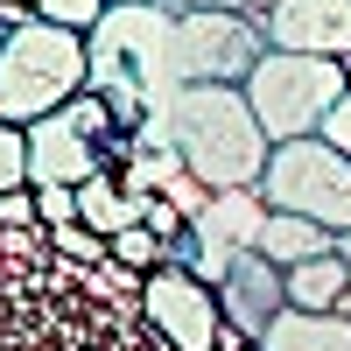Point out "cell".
Here are the masks:
<instances>
[{
  "label": "cell",
  "mask_w": 351,
  "mask_h": 351,
  "mask_svg": "<svg viewBox=\"0 0 351 351\" xmlns=\"http://www.w3.org/2000/svg\"><path fill=\"white\" fill-rule=\"evenodd\" d=\"M162 112H169L176 155H183L211 190H246V183L267 176L274 141L260 127L246 84H176V99Z\"/></svg>",
  "instance_id": "cell-1"
},
{
  "label": "cell",
  "mask_w": 351,
  "mask_h": 351,
  "mask_svg": "<svg viewBox=\"0 0 351 351\" xmlns=\"http://www.w3.org/2000/svg\"><path fill=\"white\" fill-rule=\"evenodd\" d=\"M84 84H92V43L77 28H56V21H21L8 28L0 43V120H43V112H64Z\"/></svg>",
  "instance_id": "cell-2"
},
{
  "label": "cell",
  "mask_w": 351,
  "mask_h": 351,
  "mask_svg": "<svg viewBox=\"0 0 351 351\" xmlns=\"http://www.w3.org/2000/svg\"><path fill=\"white\" fill-rule=\"evenodd\" d=\"M351 92L344 56H302V49H267L246 77V99L260 112L267 141H302L324 134V112Z\"/></svg>",
  "instance_id": "cell-3"
},
{
  "label": "cell",
  "mask_w": 351,
  "mask_h": 351,
  "mask_svg": "<svg viewBox=\"0 0 351 351\" xmlns=\"http://www.w3.org/2000/svg\"><path fill=\"white\" fill-rule=\"evenodd\" d=\"M267 49H274L267 21L246 8H176L169 77L176 84H246Z\"/></svg>",
  "instance_id": "cell-4"
},
{
  "label": "cell",
  "mask_w": 351,
  "mask_h": 351,
  "mask_svg": "<svg viewBox=\"0 0 351 351\" xmlns=\"http://www.w3.org/2000/svg\"><path fill=\"white\" fill-rule=\"evenodd\" d=\"M260 197L274 211H302L316 225L344 232L351 225V155L330 148L324 134H302V141H274L267 176H260Z\"/></svg>",
  "instance_id": "cell-5"
},
{
  "label": "cell",
  "mask_w": 351,
  "mask_h": 351,
  "mask_svg": "<svg viewBox=\"0 0 351 351\" xmlns=\"http://www.w3.org/2000/svg\"><path fill=\"white\" fill-rule=\"evenodd\" d=\"M141 316H148V330L176 351H218L225 344V309H218V288L162 260V267L141 281Z\"/></svg>",
  "instance_id": "cell-6"
},
{
  "label": "cell",
  "mask_w": 351,
  "mask_h": 351,
  "mask_svg": "<svg viewBox=\"0 0 351 351\" xmlns=\"http://www.w3.org/2000/svg\"><path fill=\"white\" fill-rule=\"evenodd\" d=\"M218 309H225V324H232V330L260 337V330H267L274 316L288 309V274H281L274 260L253 246V253H239V260H232V274L218 281Z\"/></svg>",
  "instance_id": "cell-7"
},
{
  "label": "cell",
  "mask_w": 351,
  "mask_h": 351,
  "mask_svg": "<svg viewBox=\"0 0 351 351\" xmlns=\"http://www.w3.org/2000/svg\"><path fill=\"white\" fill-rule=\"evenodd\" d=\"M99 141L84 134L71 112H43V120H28V183H84V176H99Z\"/></svg>",
  "instance_id": "cell-8"
},
{
  "label": "cell",
  "mask_w": 351,
  "mask_h": 351,
  "mask_svg": "<svg viewBox=\"0 0 351 351\" xmlns=\"http://www.w3.org/2000/svg\"><path fill=\"white\" fill-rule=\"evenodd\" d=\"M267 43L302 56H351V0H281L267 14Z\"/></svg>",
  "instance_id": "cell-9"
},
{
  "label": "cell",
  "mask_w": 351,
  "mask_h": 351,
  "mask_svg": "<svg viewBox=\"0 0 351 351\" xmlns=\"http://www.w3.org/2000/svg\"><path fill=\"white\" fill-rule=\"evenodd\" d=\"M253 344L260 351H351V316H337V309H295V302H288Z\"/></svg>",
  "instance_id": "cell-10"
},
{
  "label": "cell",
  "mask_w": 351,
  "mask_h": 351,
  "mask_svg": "<svg viewBox=\"0 0 351 351\" xmlns=\"http://www.w3.org/2000/svg\"><path fill=\"white\" fill-rule=\"evenodd\" d=\"M77 218L92 225V232H127V225H141V204L127 197V183H120V169H99V176H84L77 183Z\"/></svg>",
  "instance_id": "cell-11"
},
{
  "label": "cell",
  "mask_w": 351,
  "mask_h": 351,
  "mask_svg": "<svg viewBox=\"0 0 351 351\" xmlns=\"http://www.w3.org/2000/svg\"><path fill=\"white\" fill-rule=\"evenodd\" d=\"M330 239H337L330 225H316V218H302V211H274L267 232H260V253H267L274 267H295V260L330 253Z\"/></svg>",
  "instance_id": "cell-12"
},
{
  "label": "cell",
  "mask_w": 351,
  "mask_h": 351,
  "mask_svg": "<svg viewBox=\"0 0 351 351\" xmlns=\"http://www.w3.org/2000/svg\"><path fill=\"white\" fill-rule=\"evenodd\" d=\"M288 274V302L295 309H337V295H344V281H351V267L337 253H316V260H295V267H281Z\"/></svg>",
  "instance_id": "cell-13"
},
{
  "label": "cell",
  "mask_w": 351,
  "mask_h": 351,
  "mask_svg": "<svg viewBox=\"0 0 351 351\" xmlns=\"http://www.w3.org/2000/svg\"><path fill=\"white\" fill-rule=\"evenodd\" d=\"M43 239H49L56 253H64V260H84V267H106V260H112V239H106V232H92L84 218H71V225H49Z\"/></svg>",
  "instance_id": "cell-14"
},
{
  "label": "cell",
  "mask_w": 351,
  "mask_h": 351,
  "mask_svg": "<svg viewBox=\"0 0 351 351\" xmlns=\"http://www.w3.org/2000/svg\"><path fill=\"white\" fill-rule=\"evenodd\" d=\"M112 260H120V267H134V274H155L162 260H169V246L155 239L148 225H127V232H112Z\"/></svg>",
  "instance_id": "cell-15"
},
{
  "label": "cell",
  "mask_w": 351,
  "mask_h": 351,
  "mask_svg": "<svg viewBox=\"0 0 351 351\" xmlns=\"http://www.w3.org/2000/svg\"><path fill=\"white\" fill-rule=\"evenodd\" d=\"M106 8H112V0H36V14H43V21L77 28V36H92V28L106 21Z\"/></svg>",
  "instance_id": "cell-16"
},
{
  "label": "cell",
  "mask_w": 351,
  "mask_h": 351,
  "mask_svg": "<svg viewBox=\"0 0 351 351\" xmlns=\"http://www.w3.org/2000/svg\"><path fill=\"white\" fill-rule=\"evenodd\" d=\"M21 183H28V127L0 120V197L21 190Z\"/></svg>",
  "instance_id": "cell-17"
},
{
  "label": "cell",
  "mask_w": 351,
  "mask_h": 351,
  "mask_svg": "<svg viewBox=\"0 0 351 351\" xmlns=\"http://www.w3.org/2000/svg\"><path fill=\"white\" fill-rule=\"evenodd\" d=\"M71 112V120L84 127V134H92V141H106V134H120V120H112V106H106V92H92V84H84V92L64 106Z\"/></svg>",
  "instance_id": "cell-18"
},
{
  "label": "cell",
  "mask_w": 351,
  "mask_h": 351,
  "mask_svg": "<svg viewBox=\"0 0 351 351\" xmlns=\"http://www.w3.org/2000/svg\"><path fill=\"white\" fill-rule=\"evenodd\" d=\"M0 232H49L43 211H36V183H21V190L0 197Z\"/></svg>",
  "instance_id": "cell-19"
},
{
  "label": "cell",
  "mask_w": 351,
  "mask_h": 351,
  "mask_svg": "<svg viewBox=\"0 0 351 351\" xmlns=\"http://www.w3.org/2000/svg\"><path fill=\"white\" fill-rule=\"evenodd\" d=\"M162 197H169V204H176V211H183V218H197V211H204V204H211L218 190H211V183H204V176H197V169H183V176H169V190H162Z\"/></svg>",
  "instance_id": "cell-20"
},
{
  "label": "cell",
  "mask_w": 351,
  "mask_h": 351,
  "mask_svg": "<svg viewBox=\"0 0 351 351\" xmlns=\"http://www.w3.org/2000/svg\"><path fill=\"white\" fill-rule=\"evenodd\" d=\"M36 211H43V225H71L77 218V190L71 183H36Z\"/></svg>",
  "instance_id": "cell-21"
},
{
  "label": "cell",
  "mask_w": 351,
  "mask_h": 351,
  "mask_svg": "<svg viewBox=\"0 0 351 351\" xmlns=\"http://www.w3.org/2000/svg\"><path fill=\"white\" fill-rule=\"evenodd\" d=\"M324 141H330V148H344V155H351V92H344V99H337V106L324 112Z\"/></svg>",
  "instance_id": "cell-22"
},
{
  "label": "cell",
  "mask_w": 351,
  "mask_h": 351,
  "mask_svg": "<svg viewBox=\"0 0 351 351\" xmlns=\"http://www.w3.org/2000/svg\"><path fill=\"white\" fill-rule=\"evenodd\" d=\"M218 351H260V344H253L246 330H232V324H225V344H218Z\"/></svg>",
  "instance_id": "cell-23"
},
{
  "label": "cell",
  "mask_w": 351,
  "mask_h": 351,
  "mask_svg": "<svg viewBox=\"0 0 351 351\" xmlns=\"http://www.w3.org/2000/svg\"><path fill=\"white\" fill-rule=\"evenodd\" d=\"M330 253H337V260H344V267H351V225H344V232H337V239H330Z\"/></svg>",
  "instance_id": "cell-24"
},
{
  "label": "cell",
  "mask_w": 351,
  "mask_h": 351,
  "mask_svg": "<svg viewBox=\"0 0 351 351\" xmlns=\"http://www.w3.org/2000/svg\"><path fill=\"white\" fill-rule=\"evenodd\" d=\"M176 8H246V0H176Z\"/></svg>",
  "instance_id": "cell-25"
},
{
  "label": "cell",
  "mask_w": 351,
  "mask_h": 351,
  "mask_svg": "<svg viewBox=\"0 0 351 351\" xmlns=\"http://www.w3.org/2000/svg\"><path fill=\"white\" fill-rule=\"evenodd\" d=\"M274 8H281V0H246V14H260V21H267Z\"/></svg>",
  "instance_id": "cell-26"
},
{
  "label": "cell",
  "mask_w": 351,
  "mask_h": 351,
  "mask_svg": "<svg viewBox=\"0 0 351 351\" xmlns=\"http://www.w3.org/2000/svg\"><path fill=\"white\" fill-rule=\"evenodd\" d=\"M344 71H351V56H344Z\"/></svg>",
  "instance_id": "cell-27"
}]
</instances>
